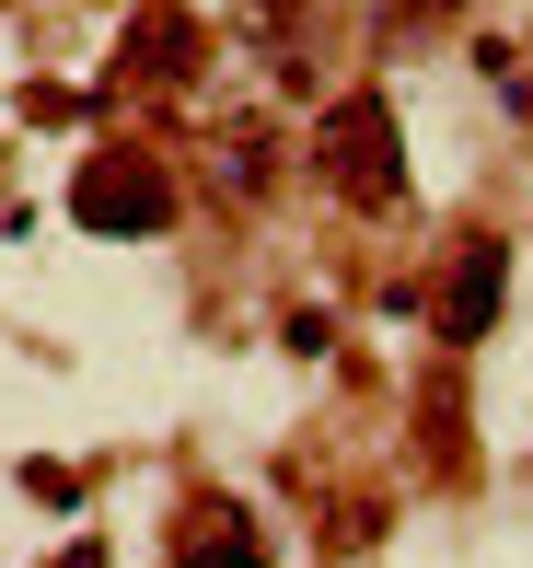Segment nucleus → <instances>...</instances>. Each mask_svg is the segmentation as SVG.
Here are the masks:
<instances>
[{
  "label": "nucleus",
  "instance_id": "1",
  "mask_svg": "<svg viewBox=\"0 0 533 568\" xmlns=\"http://www.w3.org/2000/svg\"><path fill=\"white\" fill-rule=\"evenodd\" d=\"M314 163H325V186L348 197V210H394L406 197V140H394V105L383 93H337L325 105V128H314Z\"/></svg>",
  "mask_w": 533,
  "mask_h": 568
},
{
  "label": "nucleus",
  "instance_id": "2",
  "mask_svg": "<svg viewBox=\"0 0 533 568\" xmlns=\"http://www.w3.org/2000/svg\"><path fill=\"white\" fill-rule=\"evenodd\" d=\"M70 221L105 232V244H140V232H163V221H174V174L151 163L140 140H105L82 174H70Z\"/></svg>",
  "mask_w": 533,
  "mask_h": 568
},
{
  "label": "nucleus",
  "instance_id": "3",
  "mask_svg": "<svg viewBox=\"0 0 533 568\" xmlns=\"http://www.w3.org/2000/svg\"><path fill=\"white\" fill-rule=\"evenodd\" d=\"M499 302H511V244H499V232H464V244L441 255V278H429V337L475 348L499 325Z\"/></svg>",
  "mask_w": 533,
  "mask_h": 568
},
{
  "label": "nucleus",
  "instance_id": "4",
  "mask_svg": "<svg viewBox=\"0 0 533 568\" xmlns=\"http://www.w3.org/2000/svg\"><path fill=\"white\" fill-rule=\"evenodd\" d=\"M174 568H267V534L244 499H221V487H197L186 510H174Z\"/></svg>",
  "mask_w": 533,
  "mask_h": 568
},
{
  "label": "nucleus",
  "instance_id": "5",
  "mask_svg": "<svg viewBox=\"0 0 533 568\" xmlns=\"http://www.w3.org/2000/svg\"><path fill=\"white\" fill-rule=\"evenodd\" d=\"M116 82H197V23L174 12V0H151L129 23V47H116Z\"/></svg>",
  "mask_w": 533,
  "mask_h": 568
},
{
  "label": "nucleus",
  "instance_id": "6",
  "mask_svg": "<svg viewBox=\"0 0 533 568\" xmlns=\"http://www.w3.org/2000/svg\"><path fill=\"white\" fill-rule=\"evenodd\" d=\"M418 453L441 464V487H464V476H475V442H464V383H452V372H429V383H418Z\"/></svg>",
  "mask_w": 533,
  "mask_h": 568
},
{
  "label": "nucleus",
  "instance_id": "7",
  "mask_svg": "<svg viewBox=\"0 0 533 568\" xmlns=\"http://www.w3.org/2000/svg\"><path fill=\"white\" fill-rule=\"evenodd\" d=\"M394 12H475V0H394Z\"/></svg>",
  "mask_w": 533,
  "mask_h": 568
}]
</instances>
